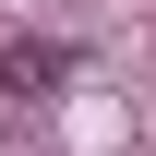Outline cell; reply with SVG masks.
Instances as JSON below:
<instances>
[{"mask_svg": "<svg viewBox=\"0 0 156 156\" xmlns=\"http://www.w3.org/2000/svg\"><path fill=\"white\" fill-rule=\"evenodd\" d=\"M72 72V48H48V36H12L0 48V84H12V96H36V84H60Z\"/></svg>", "mask_w": 156, "mask_h": 156, "instance_id": "1", "label": "cell"}]
</instances>
